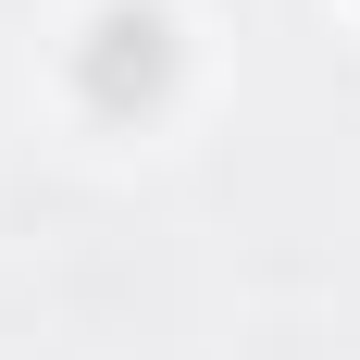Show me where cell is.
<instances>
[{"mask_svg": "<svg viewBox=\"0 0 360 360\" xmlns=\"http://www.w3.org/2000/svg\"><path fill=\"white\" fill-rule=\"evenodd\" d=\"M174 87V25L162 13H100V37H87V100L100 112H137Z\"/></svg>", "mask_w": 360, "mask_h": 360, "instance_id": "1", "label": "cell"}]
</instances>
